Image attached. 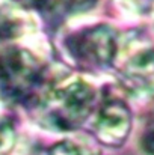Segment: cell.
<instances>
[{
    "instance_id": "6da1fadb",
    "label": "cell",
    "mask_w": 154,
    "mask_h": 155,
    "mask_svg": "<svg viewBox=\"0 0 154 155\" xmlns=\"http://www.w3.org/2000/svg\"><path fill=\"white\" fill-rule=\"evenodd\" d=\"M95 104V87L73 77L49 83L32 107L43 127L51 131H74L94 114Z\"/></svg>"
},
{
    "instance_id": "52a82bcc",
    "label": "cell",
    "mask_w": 154,
    "mask_h": 155,
    "mask_svg": "<svg viewBox=\"0 0 154 155\" xmlns=\"http://www.w3.org/2000/svg\"><path fill=\"white\" fill-rule=\"evenodd\" d=\"M44 155H97L89 146L76 140H62L47 149Z\"/></svg>"
},
{
    "instance_id": "9c48e42d",
    "label": "cell",
    "mask_w": 154,
    "mask_h": 155,
    "mask_svg": "<svg viewBox=\"0 0 154 155\" xmlns=\"http://www.w3.org/2000/svg\"><path fill=\"white\" fill-rule=\"evenodd\" d=\"M23 6H27V8H36V9H44L50 5L51 0H14Z\"/></svg>"
},
{
    "instance_id": "5b68a950",
    "label": "cell",
    "mask_w": 154,
    "mask_h": 155,
    "mask_svg": "<svg viewBox=\"0 0 154 155\" xmlns=\"http://www.w3.org/2000/svg\"><path fill=\"white\" fill-rule=\"evenodd\" d=\"M122 74L127 83L142 89L154 86V47L139 45L124 59Z\"/></svg>"
},
{
    "instance_id": "7a4b0ae2",
    "label": "cell",
    "mask_w": 154,
    "mask_h": 155,
    "mask_svg": "<svg viewBox=\"0 0 154 155\" xmlns=\"http://www.w3.org/2000/svg\"><path fill=\"white\" fill-rule=\"evenodd\" d=\"M47 65L30 50L11 47L0 54V100L11 105H33L49 83Z\"/></svg>"
},
{
    "instance_id": "277c9868",
    "label": "cell",
    "mask_w": 154,
    "mask_h": 155,
    "mask_svg": "<svg viewBox=\"0 0 154 155\" xmlns=\"http://www.w3.org/2000/svg\"><path fill=\"white\" fill-rule=\"evenodd\" d=\"M132 131V111L121 98H107L94 111L92 133L109 148L121 146Z\"/></svg>"
},
{
    "instance_id": "3957f363",
    "label": "cell",
    "mask_w": 154,
    "mask_h": 155,
    "mask_svg": "<svg viewBox=\"0 0 154 155\" xmlns=\"http://www.w3.org/2000/svg\"><path fill=\"white\" fill-rule=\"evenodd\" d=\"M119 42L112 27L98 24L70 35L65 50L71 60L85 71H103L118 57Z\"/></svg>"
},
{
    "instance_id": "ba28073f",
    "label": "cell",
    "mask_w": 154,
    "mask_h": 155,
    "mask_svg": "<svg viewBox=\"0 0 154 155\" xmlns=\"http://www.w3.org/2000/svg\"><path fill=\"white\" fill-rule=\"evenodd\" d=\"M141 146L148 155H154V108L145 120L141 134Z\"/></svg>"
},
{
    "instance_id": "8992f818",
    "label": "cell",
    "mask_w": 154,
    "mask_h": 155,
    "mask_svg": "<svg viewBox=\"0 0 154 155\" xmlns=\"http://www.w3.org/2000/svg\"><path fill=\"white\" fill-rule=\"evenodd\" d=\"M32 29H33L32 20H29L26 15L11 8H0V39L2 41L21 38Z\"/></svg>"
}]
</instances>
